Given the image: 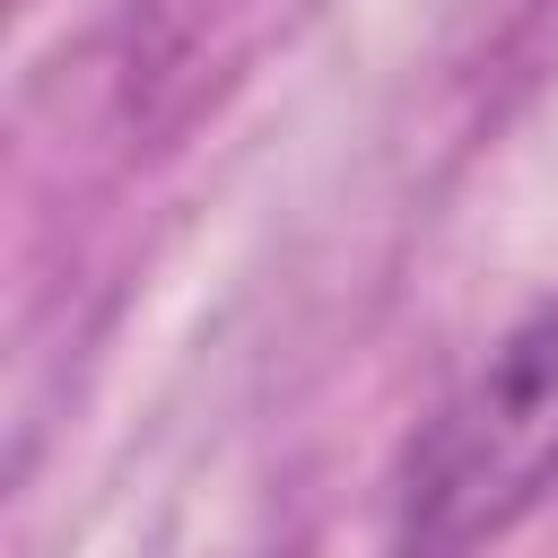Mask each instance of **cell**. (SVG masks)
Instances as JSON below:
<instances>
[{
    "instance_id": "1",
    "label": "cell",
    "mask_w": 558,
    "mask_h": 558,
    "mask_svg": "<svg viewBox=\"0 0 558 558\" xmlns=\"http://www.w3.org/2000/svg\"><path fill=\"white\" fill-rule=\"evenodd\" d=\"M558 488V296L514 314L401 471V558H471Z\"/></svg>"
}]
</instances>
